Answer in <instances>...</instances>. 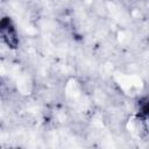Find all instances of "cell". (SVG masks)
<instances>
[{"label": "cell", "instance_id": "cell-1", "mask_svg": "<svg viewBox=\"0 0 149 149\" xmlns=\"http://www.w3.org/2000/svg\"><path fill=\"white\" fill-rule=\"evenodd\" d=\"M0 40H2V42L10 48H15L19 43L15 27L8 17L0 20Z\"/></svg>", "mask_w": 149, "mask_h": 149}]
</instances>
